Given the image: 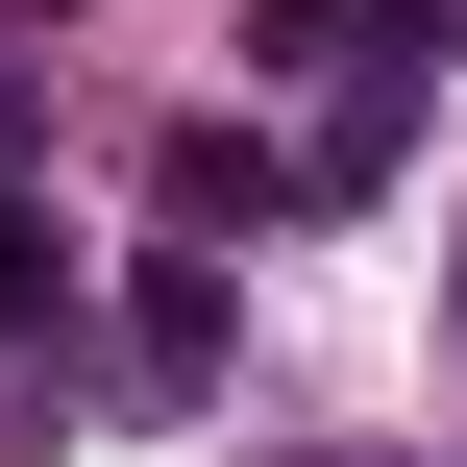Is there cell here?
I'll list each match as a JSON object with an SVG mask.
<instances>
[{
	"instance_id": "obj_2",
	"label": "cell",
	"mask_w": 467,
	"mask_h": 467,
	"mask_svg": "<svg viewBox=\"0 0 467 467\" xmlns=\"http://www.w3.org/2000/svg\"><path fill=\"white\" fill-rule=\"evenodd\" d=\"M0 345H74V222L0 172Z\"/></svg>"
},
{
	"instance_id": "obj_4",
	"label": "cell",
	"mask_w": 467,
	"mask_h": 467,
	"mask_svg": "<svg viewBox=\"0 0 467 467\" xmlns=\"http://www.w3.org/2000/svg\"><path fill=\"white\" fill-rule=\"evenodd\" d=\"M0 25H74V0H0Z\"/></svg>"
},
{
	"instance_id": "obj_3",
	"label": "cell",
	"mask_w": 467,
	"mask_h": 467,
	"mask_svg": "<svg viewBox=\"0 0 467 467\" xmlns=\"http://www.w3.org/2000/svg\"><path fill=\"white\" fill-rule=\"evenodd\" d=\"M296 197V148H246V123H172V222H271Z\"/></svg>"
},
{
	"instance_id": "obj_1",
	"label": "cell",
	"mask_w": 467,
	"mask_h": 467,
	"mask_svg": "<svg viewBox=\"0 0 467 467\" xmlns=\"http://www.w3.org/2000/svg\"><path fill=\"white\" fill-rule=\"evenodd\" d=\"M123 369H148V394H197V369H222V246H172V271L123 296Z\"/></svg>"
},
{
	"instance_id": "obj_5",
	"label": "cell",
	"mask_w": 467,
	"mask_h": 467,
	"mask_svg": "<svg viewBox=\"0 0 467 467\" xmlns=\"http://www.w3.org/2000/svg\"><path fill=\"white\" fill-rule=\"evenodd\" d=\"M271 467H345V443H271Z\"/></svg>"
}]
</instances>
